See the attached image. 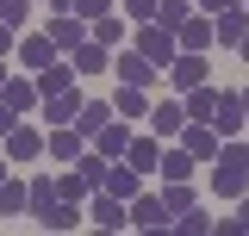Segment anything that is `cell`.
I'll return each instance as SVG.
<instances>
[{"label":"cell","mask_w":249,"mask_h":236,"mask_svg":"<svg viewBox=\"0 0 249 236\" xmlns=\"http://www.w3.org/2000/svg\"><path fill=\"white\" fill-rule=\"evenodd\" d=\"M0 143H6V149H0V155H6L13 168H31V162L44 155V131H37V124H13V131H6Z\"/></svg>","instance_id":"6da1fadb"},{"label":"cell","mask_w":249,"mask_h":236,"mask_svg":"<svg viewBox=\"0 0 249 236\" xmlns=\"http://www.w3.org/2000/svg\"><path fill=\"white\" fill-rule=\"evenodd\" d=\"M131 50H143V56H150L156 68H168V62H175V50H181V44H175V31L162 25V19H150V25H137V44H131Z\"/></svg>","instance_id":"7a4b0ae2"},{"label":"cell","mask_w":249,"mask_h":236,"mask_svg":"<svg viewBox=\"0 0 249 236\" xmlns=\"http://www.w3.org/2000/svg\"><path fill=\"white\" fill-rule=\"evenodd\" d=\"M206 68H212L206 50H175V62H168L162 75H168V87H175V93H187V87H199V81H206Z\"/></svg>","instance_id":"3957f363"},{"label":"cell","mask_w":249,"mask_h":236,"mask_svg":"<svg viewBox=\"0 0 249 236\" xmlns=\"http://www.w3.org/2000/svg\"><path fill=\"white\" fill-rule=\"evenodd\" d=\"M112 75H119L124 87H156V81H162V68H156L143 50H119V56H112Z\"/></svg>","instance_id":"277c9868"},{"label":"cell","mask_w":249,"mask_h":236,"mask_svg":"<svg viewBox=\"0 0 249 236\" xmlns=\"http://www.w3.org/2000/svg\"><path fill=\"white\" fill-rule=\"evenodd\" d=\"M88 218L100 224V230H124V224H131V205H124L119 193H106V186H93V193H88Z\"/></svg>","instance_id":"5b68a950"},{"label":"cell","mask_w":249,"mask_h":236,"mask_svg":"<svg viewBox=\"0 0 249 236\" xmlns=\"http://www.w3.org/2000/svg\"><path fill=\"white\" fill-rule=\"evenodd\" d=\"M206 124H212L218 137H237V131H243V124H249V112H243V93L218 87V106H212V118H206Z\"/></svg>","instance_id":"8992f818"},{"label":"cell","mask_w":249,"mask_h":236,"mask_svg":"<svg viewBox=\"0 0 249 236\" xmlns=\"http://www.w3.org/2000/svg\"><path fill=\"white\" fill-rule=\"evenodd\" d=\"M218 143H224V137H218L206 118H187V124H181V149L193 155V162H212V155H218Z\"/></svg>","instance_id":"52a82bcc"},{"label":"cell","mask_w":249,"mask_h":236,"mask_svg":"<svg viewBox=\"0 0 249 236\" xmlns=\"http://www.w3.org/2000/svg\"><path fill=\"white\" fill-rule=\"evenodd\" d=\"M175 44H181V50H212V44H218V37H212V13L193 6L181 25H175Z\"/></svg>","instance_id":"ba28073f"},{"label":"cell","mask_w":249,"mask_h":236,"mask_svg":"<svg viewBox=\"0 0 249 236\" xmlns=\"http://www.w3.org/2000/svg\"><path fill=\"white\" fill-rule=\"evenodd\" d=\"M56 56H62V50L50 44V31H19V62H25L31 75H37V68H50Z\"/></svg>","instance_id":"9c48e42d"},{"label":"cell","mask_w":249,"mask_h":236,"mask_svg":"<svg viewBox=\"0 0 249 236\" xmlns=\"http://www.w3.org/2000/svg\"><path fill=\"white\" fill-rule=\"evenodd\" d=\"M131 224L137 230H162V224H175V211L162 205V193H137L131 199Z\"/></svg>","instance_id":"30bf717a"},{"label":"cell","mask_w":249,"mask_h":236,"mask_svg":"<svg viewBox=\"0 0 249 236\" xmlns=\"http://www.w3.org/2000/svg\"><path fill=\"white\" fill-rule=\"evenodd\" d=\"M50 44H56L62 56H69V50H75V44H88V19H81V13H56V19H50Z\"/></svg>","instance_id":"8fae6325"},{"label":"cell","mask_w":249,"mask_h":236,"mask_svg":"<svg viewBox=\"0 0 249 236\" xmlns=\"http://www.w3.org/2000/svg\"><path fill=\"white\" fill-rule=\"evenodd\" d=\"M81 149H88V137H81L75 124H50V137H44V155H50V162H75Z\"/></svg>","instance_id":"7c38bea8"},{"label":"cell","mask_w":249,"mask_h":236,"mask_svg":"<svg viewBox=\"0 0 249 236\" xmlns=\"http://www.w3.org/2000/svg\"><path fill=\"white\" fill-rule=\"evenodd\" d=\"M0 100H6V106H13V112H19V118H31V112H37V106H44V93H37V75H13V81H6V93H0Z\"/></svg>","instance_id":"4fadbf2b"},{"label":"cell","mask_w":249,"mask_h":236,"mask_svg":"<svg viewBox=\"0 0 249 236\" xmlns=\"http://www.w3.org/2000/svg\"><path fill=\"white\" fill-rule=\"evenodd\" d=\"M93 149H100V155H112V162H124V149H131V124L112 112L100 131H93Z\"/></svg>","instance_id":"5bb4252c"},{"label":"cell","mask_w":249,"mask_h":236,"mask_svg":"<svg viewBox=\"0 0 249 236\" xmlns=\"http://www.w3.org/2000/svg\"><path fill=\"white\" fill-rule=\"evenodd\" d=\"M206 168H212V193L218 199H243L249 193V168H231V162H218V155L206 162Z\"/></svg>","instance_id":"9a60e30c"},{"label":"cell","mask_w":249,"mask_h":236,"mask_svg":"<svg viewBox=\"0 0 249 236\" xmlns=\"http://www.w3.org/2000/svg\"><path fill=\"white\" fill-rule=\"evenodd\" d=\"M181 124H187L181 100H156V106H150V131H156V137H181Z\"/></svg>","instance_id":"2e32d148"},{"label":"cell","mask_w":249,"mask_h":236,"mask_svg":"<svg viewBox=\"0 0 249 236\" xmlns=\"http://www.w3.org/2000/svg\"><path fill=\"white\" fill-rule=\"evenodd\" d=\"M243 31H249V6H231V13H218V19H212V37L224 44V50H237Z\"/></svg>","instance_id":"e0dca14e"},{"label":"cell","mask_w":249,"mask_h":236,"mask_svg":"<svg viewBox=\"0 0 249 236\" xmlns=\"http://www.w3.org/2000/svg\"><path fill=\"white\" fill-rule=\"evenodd\" d=\"M69 62H75V75H100V68H112V50H106V44H75V50H69Z\"/></svg>","instance_id":"ac0fdd59"},{"label":"cell","mask_w":249,"mask_h":236,"mask_svg":"<svg viewBox=\"0 0 249 236\" xmlns=\"http://www.w3.org/2000/svg\"><path fill=\"white\" fill-rule=\"evenodd\" d=\"M37 112H44V124H75L81 100H75V87H69V93H44V106H37Z\"/></svg>","instance_id":"d6986e66"},{"label":"cell","mask_w":249,"mask_h":236,"mask_svg":"<svg viewBox=\"0 0 249 236\" xmlns=\"http://www.w3.org/2000/svg\"><path fill=\"white\" fill-rule=\"evenodd\" d=\"M106 193H119L124 205H131V199H137V193H143V174H137V168H131V162H112V174H106Z\"/></svg>","instance_id":"ffe728a7"},{"label":"cell","mask_w":249,"mask_h":236,"mask_svg":"<svg viewBox=\"0 0 249 236\" xmlns=\"http://www.w3.org/2000/svg\"><path fill=\"white\" fill-rule=\"evenodd\" d=\"M75 87V62L69 56H56L50 68H37V93H69Z\"/></svg>","instance_id":"44dd1931"},{"label":"cell","mask_w":249,"mask_h":236,"mask_svg":"<svg viewBox=\"0 0 249 236\" xmlns=\"http://www.w3.org/2000/svg\"><path fill=\"white\" fill-rule=\"evenodd\" d=\"M124 162L143 174V168H162V137H131V149H124Z\"/></svg>","instance_id":"7402d4cb"},{"label":"cell","mask_w":249,"mask_h":236,"mask_svg":"<svg viewBox=\"0 0 249 236\" xmlns=\"http://www.w3.org/2000/svg\"><path fill=\"white\" fill-rule=\"evenodd\" d=\"M75 174L88 180V186H106V174H112V155H100V149H81V155H75Z\"/></svg>","instance_id":"603a6c76"},{"label":"cell","mask_w":249,"mask_h":236,"mask_svg":"<svg viewBox=\"0 0 249 236\" xmlns=\"http://www.w3.org/2000/svg\"><path fill=\"white\" fill-rule=\"evenodd\" d=\"M81 218H88V211L75 205V199H56V205H50V211H37V224H44V230H75Z\"/></svg>","instance_id":"cb8c5ba5"},{"label":"cell","mask_w":249,"mask_h":236,"mask_svg":"<svg viewBox=\"0 0 249 236\" xmlns=\"http://www.w3.org/2000/svg\"><path fill=\"white\" fill-rule=\"evenodd\" d=\"M19 211H31V186L25 180H0V218H19Z\"/></svg>","instance_id":"d4e9b609"},{"label":"cell","mask_w":249,"mask_h":236,"mask_svg":"<svg viewBox=\"0 0 249 236\" xmlns=\"http://www.w3.org/2000/svg\"><path fill=\"white\" fill-rule=\"evenodd\" d=\"M112 112H119V118H150V87H124V81H119Z\"/></svg>","instance_id":"484cf974"},{"label":"cell","mask_w":249,"mask_h":236,"mask_svg":"<svg viewBox=\"0 0 249 236\" xmlns=\"http://www.w3.org/2000/svg\"><path fill=\"white\" fill-rule=\"evenodd\" d=\"M193 168H199V162L175 143V149H162V168H156V174H162V180H193Z\"/></svg>","instance_id":"4316f807"},{"label":"cell","mask_w":249,"mask_h":236,"mask_svg":"<svg viewBox=\"0 0 249 236\" xmlns=\"http://www.w3.org/2000/svg\"><path fill=\"white\" fill-rule=\"evenodd\" d=\"M106 118H112V106H106V100H81V112H75V131L93 143V131H100Z\"/></svg>","instance_id":"83f0119b"},{"label":"cell","mask_w":249,"mask_h":236,"mask_svg":"<svg viewBox=\"0 0 249 236\" xmlns=\"http://www.w3.org/2000/svg\"><path fill=\"white\" fill-rule=\"evenodd\" d=\"M181 106H187V118H212L218 87H212V81H199V87H187V93H181Z\"/></svg>","instance_id":"f1b7e54d"},{"label":"cell","mask_w":249,"mask_h":236,"mask_svg":"<svg viewBox=\"0 0 249 236\" xmlns=\"http://www.w3.org/2000/svg\"><path fill=\"white\" fill-rule=\"evenodd\" d=\"M162 205L181 218V211H193V205H199V193H193L187 180H162Z\"/></svg>","instance_id":"f546056e"},{"label":"cell","mask_w":249,"mask_h":236,"mask_svg":"<svg viewBox=\"0 0 249 236\" xmlns=\"http://www.w3.org/2000/svg\"><path fill=\"white\" fill-rule=\"evenodd\" d=\"M88 37H93V44H106V50H119V37H124V19H119V13H100V19L88 25Z\"/></svg>","instance_id":"4dcf8cb0"},{"label":"cell","mask_w":249,"mask_h":236,"mask_svg":"<svg viewBox=\"0 0 249 236\" xmlns=\"http://www.w3.org/2000/svg\"><path fill=\"white\" fill-rule=\"evenodd\" d=\"M25 186H31V218H37V211H50V205L62 199V193H56V180H50V174H31Z\"/></svg>","instance_id":"1f68e13d"},{"label":"cell","mask_w":249,"mask_h":236,"mask_svg":"<svg viewBox=\"0 0 249 236\" xmlns=\"http://www.w3.org/2000/svg\"><path fill=\"white\" fill-rule=\"evenodd\" d=\"M56 193H62V199H75V205H88V193H93V186L75 174V162H69V174H56Z\"/></svg>","instance_id":"d6a6232c"},{"label":"cell","mask_w":249,"mask_h":236,"mask_svg":"<svg viewBox=\"0 0 249 236\" xmlns=\"http://www.w3.org/2000/svg\"><path fill=\"white\" fill-rule=\"evenodd\" d=\"M187 13H193V0H162V6H156V19H162V25H168V31L181 25Z\"/></svg>","instance_id":"836d02e7"},{"label":"cell","mask_w":249,"mask_h":236,"mask_svg":"<svg viewBox=\"0 0 249 236\" xmlns=\"http://www.w3.org/2000/svg\"><path fill=\"white\" fill-rule=\"evenodd\" d=\"M0 19L13 31H25V19H31V0H0Z\"/></svg>","instance_id":"e575fe53"},{"label":"cell","mask_w":249,"mask_h":236,"mask_svg":"<svg viewBox=\"0 0 249 236\" xmlns=\"http://www.w3.org/2000/svg\"><path fill=\"white\" fill-rule=\"evenodd\" d=\"M175 230H187V236H206V230H212V218L193 205V211H181V218H175Z\"/></svg>","instance_id":"d590c367"},{"label":"cell","mask_w":249,"mask_h":236,"mask_svg":"<svg viewBox=\"0 0 249 236\" xmlns=\"http://www.w3.org/2000/svg\"><path fill=\"white\" fill-rule=\"evenodd\" d=\"M212 230H218V236H231V230H249V193L237 199V218H218Z\"/></svg>","instance_id":"8d00e7d4"},{"label":"cell","mask_w":249,"mask_h":236,"mask_svg":"<svg viewBox=\"0 0 249 236\" xmlns=\"http://www.w3.org/2000/svg\"><path fill=\"white\" fill-rule=\"evenodd\" d=\"M156 6H162V0H124V13H131L137 25H150V19H156Z\"/></svg>","instance_id":"74e56055"},{"label":"cell","mask_w":249,"mask_h":236,"mask_svg":"<svg viewBox=\"0 0 249 236\" xmlns=\"http://www.w3.org/2000/svg\"><path fill=\"white\" fill-rule=\"evenodd\" d=\"M69 13H81V19H88V25H93V19H100V13H112V0H75V6H69Z\"/></svg>","instance_id":"f35d334b"},{"label":"cell","mask_w":249,"mask_h":236,"mask_svg":"<svg viewBox=\"0 0 249 236\" xmlns=\"http://www.w3.org/2000/svg\"><path fill=\"white\" fill-rule=\"evenodd\" d=\"M193 6H199V13H212V19H218V13H231V6H243V0H193Z\"/></svg>","instance_id":"ab89813d"},{"label":"cell","mask_w":249,"mask_h":236,"mask_svg":"<svg viewBox=\"0 0 249 236\" xmlns=\"http://www.w3.org/2000/svg\"><path fill=\"white\" fill-rule=\"evenodd\" d=\"M13 44H19V31L6 25V19H0V56H6V50H13Z\"/></svg>","instance_id":"60d3db41"},{"label":"cell","mask_w":249,"mask_h":236,"mask_svg":"<svg viewBox=\"0 0 249 236\" xmlns=\"http://www.w3.org/2000/svg\"><path fill=\"white\" fill-rule=\"evenodd\" d=\"M13 124H19V112H13V106H6V100H0V137H6V131H13Z\"/></svg>","instance_id":"b9f144b4"},{"label":"cell","mask_w":249,"mask_h":236,"mask_svg":"<svg viewBox=\"0 0 249 236\" xmlns=\"http://www.w3.org/2000/svg\"><path fill=\"white\" fill-rule=\"evenodd\" d=\"M44 6H50V13H69V6H75V0H44Z\"/></svg>","instance_id":"7bdbcfd3"},{"label":"cell","mask_w":249,"mask_h":236,"mask_svg":"<svg viewBox=\"0 0 249 236\" xmlns=\"http://www.w3.org/2000/svg\"><path fill=\"white\" fill-rule=\"evenodd\" d=\"M237 56H243V62H249V31H243V37H237Z\"/></svg>","instance_id":"ee69618b"},{"label":"cell","mask_w":249,"mask_h":236,"mask_svg":"<svg viewBox=\"0 0 249 236\" xmlns=\"http://www.w3.org/2000/svg\"><path fill=\"white\" fill-rule=\"evenodd\" d=\"M6 81H13V75H6V56H0V93H6Z\"/></svg>","instance_id":"f6af8a7d"},{"label":"cell","mask_w":249,"mask_h":236,"mask_svg":"<svg viewBox=\"0 0 249 236\" xmlns=\"http://www.w3.org/2000/svg\"><path fill=\"white\" fill-rule=\"evenodd\" d=\"M6 168H13V162H6V155H0V180H6Z\"/></svg>","instance_id":"bcb514c9"},{"label":"cell","mask_w":249,"mask_h":236,"mask_svg":"<svg viewBox=\"0 0 249 236\" xmlns=\"http://www.w3.org/2000/svg\"><path fill=\"white\" fill-rule=\"evenodd\" d=\"M243 112H249V87H243Z\"/></svg>","instance_id":"7dc6e473"},{"label":"cell","mask_w":249,"mask_h":236,"mask_svg":"<svg viewBox=\"0 0 249 236\" xmlns=\"http://www.w3.org/2000/svg\"><path fill=\"white\" fill-rule=\"evenodd\" d=\"M243 6H249V0H243Z\"/></svg>","instance_id":"c3c4849f"}]
</instances>
